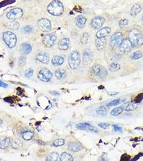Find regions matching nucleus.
<instances>
[{"label":"nucleus","mask_w":143,"mask_h":161,"mask_svg":"<svg viewBox=\"0 0 143 161\" xmlns=\"http://www.w3.org/2000/svg\"><path fill=\"white\" fill-rule=\"evenodd\" d=\"M129 40L133 47L141 46L143 44V35L137 28L132 29L128 35Z\"/></svg>","instance_id":"1"},{"label":"nucleus","mask_w":143,"mask_h":161,"mask_svg":"<svg viewBox=\"0 0 143 161\" xmlns=\"http://www.w3.org/2000/svg\"><path fill=\"white\" fill-rule=\"evenodd\" d=\"M47 12L52 15L58 16L63 12V4L60 1H53L47 7Z\"/></svg>","instance_id":"2"},{"label":"nucleus","mask_w":143,"mask_h":161,"mask_svg":"<svg viewBox=\"0 0 143 161\" xmlns=\"http://www.w3.org/2000/svg\"><path fill=\"white\" fill-rule=\"evenodd\" d=\"M68 64L72 69H76L80 65L81 62V55L78 51H73L71 53L68 58Z\"/></svg>","instance_id":"3"},{"label":"nucleus","mask_w":143,"mask_h":161,"mask_svg":"<svg viewBox=\"0 0 143 161\" xmlns=\"http://www.w3.org/2000/svg\"><path fill=\"white\" fill-rule=\"evenodd\" d=\"M3 39L7 45L10 48L14 47L16 44V36L10 31H6L3 34Z\"/></svg>","instance_id":"4"},{"label":"nucleus","mask_w":143,"mask_h":161,"mask_svg":"<svg viewBox=\"0 0 143 161\" xmlns=\"http://www.w3.org/2000/svg\"><path fill=\"white\" fill-rule=\"evenodd\" d=\"M53 76L52 73L47 68L41 69L38 74V78L44 82H49Z\"/></svg>","instance_id":"5"},{"label":"nucleus","mask_w":143,"mask_h":161,"mask_svg":"<svg viewBox=\"0 0 143 161\" xmlns=\"http://www.w3.org/2000/svg\"><path fill=\"white\" fill-rule=\"evenodd\" d=\"M92 72L99 77H105L108 75L107 70L102 66L98 64H95L92 68Z\"/></svg>","instance_id":"6"},{"label":"nucleus","mask_w":143,"mask_h":161,"mask_svg":"<svg viewBox=\"0 0 143 161\" xmlns=\"http://www.w3.org/2000/svg\"><path fill=\"white\" fill-rule=\"evenodd\" d=\"M23 15V11L19 8H15L7 13V17L9 19L14 20L20 18Z\"/></svg>","instance_id":"7"},{"label":"nucleus","mask_w":143,"mask_h":161,"mask_svg":"<svg viewBox=\"0 0 143 161\" xmlns=\"http://www.w3.org/2000/svg\"><path fill=\"white\" fill-rule=\"evenodd\" d=\"M57 40L56 36L54 34H47L44 37L43 39V43L46 47L50 48L56 44Z\"/></svg>","instance_id":"8"},{"label":"nucleus","mask_w":143,"mask_h":161,"mask_svg":"<svg viewBox=\"0 0 143 161\" xmlns=\"http://www.w3.org/2000/svg\"><path fill=\"white\" fill-rule=\"evenodd\" d=\"M123 40V35L120 32H118L113 35L110 39V45L113 47H119Z\"/></svg>","instance_id":"9"},{"label":"nucleus","mask_w":143,"mask_h":161,"mask_svg":"<svg viewBox=\"0 0 143 161\" xmlns=\"http://www.w3.org/2000/svg\"><path fill=\"white\" fill-rule=\"evenodd\" d=\"M38 26L39 29L43 32H49L51 30L50 21L46 18L40 19L38 21Z\"/></svg>","instance_id":"10"},{"label":"nucleus","mask_w":143,"mask_h":161,"mask_svg":"<svg viewBox=\"0 0 143 161\" xmlns=\"http://www.w3.org/2000/svg\"><path fill=\"white\" fill-rule=\"evenodd\" d=\"M93 59V53L89 49H86L82 53V60L85 65H88Z\"/></svg>","instance_id":"11"},{"label":"nucleus","mask_w":143,"mask_h":161,"mask_svg":"<svg viewBox=\"0 0 143 161\" xmlns=\"http://www.w3.org/2000/svg\"><path fill=\"white\" fill-rule=\"evenodd\" d=\"M105 22V19L101 16H97L93 18L91 21V26L94 29H100Z\"/></svg>","instance_id":"12"},{"label":"nucleus","mask_w":143,"mask_h":161,"mask_svg":"<svg viewBox=\"0 0 143 161\" xmlns=\"http://www.w3.org/2000/svg\"><path fill=\"white\" fill-rule=\"evenodd\" d=\"M133 46L128 39L123 40L119 46V48L121 52H129L131 51Z\"/></svg>","instance_id":"13"},{"label":"nucleus","mask_w":143,"mask_h":161,"mask_svg":"<svg viewBox=\"0 0 143 161\" xmlns=\"http://www.w3.org/2000/svg\"><path fill=\"white\" fill-rule=\"evenodd\" d=\"M37 60L44 64H47L50 61L49 54L45 52H40L37 56Z\"/></svg>","instance_id":"14"},{"label":"nucleus","mask_w":143,"mask_h":161,"mask_svg":"<svg viewBox=\"0 0 143 161\" xmlns=\"http://www.w3.org/2000/svg\"><path fill=\"white\" fill-rule=\"evenodd\" d=\"M111 32V29L110 27H105L101 29L98 30L96 34V36L97 38H105L109 35Z\"/></svg>","instance_id":"15"},{"label":"nucleus","mask_w":143,"mask_h":161,"mask_svg":"<svg viewBox=\"0 0 143 161\" xmlns=\"http://www.w3.org/2000/svg\"><path fill=\"white\" fill-rule=\"evenodd\" d=\"M70 44V40L68 38H62L59 41L58 43L59 48L61 50L66 51L69 48Z\"/></svg>","instance_id":"16"},{"label":"nucleus","mask_w":143,"mask_h":161,"mask_svg":"<svg viewBox=\"0 0 143 161\" xmlns=\"http://www.w3.org/2000/svg\"><path fill=\"white\" fill-rule=\"evenodd\" d=\"M86 21V18L81 15L77 16L75 19V23L76 25L80 28H83L84 27Z\"/></svg>","instance_id":"17"},{"label":"nucleus","mask_w":143,"mask_h":161,"mask_svg":"<svg viewBox=\"0 0 143 161\" xmlns=\"http://www.w3.org/2000/svg\"><path fill=\"white\" fill-rule=\"evenodd\" d=\"M122 108L123 110L126 111H134L135 110L137 107V105L135 102H126L124 104H123L122 106Z\"/></svg>","instance_id":"18"},{"label":"nucleus","mask_w":143,"mask_h":161,"mask_svg":"<svg viewBox=\"0 0 143 161\" xmlns=\"http://www.w3.org/2000/svg\"><path fill=\"white\" fill-rule=\"evenodd\" d=\"M105 42H106V39L105 38H97L95 42V45L98 51L102 50L105 47Z\"/></svg>","instance_id":"19"},{"label":"nucleus","mask_w":143,"mask_h":161,"mask_svg":"<svg viewBox=\"0 0 143 161\" xmlns=\"http://www.w3.org/2000/svg\"><path fill=\"white\" fill-rule=\"evenodd\" d=\"M20 49L23 54L27 55L31 52L32 47L30 44H28V43H23L20 46Z\"/></svg>","instance_id":"20"},{"label":"nucleus","mask_w":143,"mask_h":161,"mask_svg":"<svg viewBox=\"0 0 143 161\" xmlns=\"http://www.w3.org/2000/svg\"><path fill=\"white\" fill-rule=\"evenodd\" d=\"M68 149L73 152H79L82 149V146L78 143L76 142H70L68 145Z\"/></svg>","instance_id":"21"},{"label":"nucleus","mask_w":143,"mask_h":161,"mask_svg":"<svg viewBox=\"0 0 143 161\" xmlns=\"http://www.w3.org/2000/svg\"><path fill=\"white\" fill-rule=\"evenodd\" d=\"M142 10V7L139 4H135L132 7L130 10V14L131 16L136 17L138 14L140 13Z\"/></svg>","instance_id":"22"},{"label":"nucleus","mask_w":143,"mask_h":161,"mask_svg":"<svg viewBox=\"0 0 143 161\" xmlns=\"http://www.w3.org/2000/svg\"><path fill=\"white\" fill-rule=\"evenodd\" d=\"M64 58L61 56H54L52 60V63L54 66H60L63 63Z\"/></svg>","instance_id":"23"},{"label":"nucleus","mask_w":143,"mask_h":161,"mask_svg":"<svg viewBox=\"0 0 143 161\" xmlns=\"http://www.w3.org/2000/svg\"><path fill=\"white\" fill-rule=\"evenodd\" d=\"M10 140L8 137H2L0 138V148L6 149L9 147Z\"/></svg>","instance_id":"24"},{"label":"nucleus","mask_w":143,"mask_h":161,"mask_svg":"<svg viewBox=\"0 0 143 161\" xmlns=\"http://www.w3.org/2000/svg\"><path fill=\"white\" fill-rule=\"evenodd\" d=\"M6 26L7 27L10 29H12V30H17L19 27V23L18 22H17V21H15V20H12V21H9V22L7 23L6 24Z\"/></svg>","instance_id":"25"},{"label":"nucleus","mask_w":143,"mask_h":161,"mask_svg":"<svg viewBox=\"0 0 143 161\" xmlns=\"http://www.w3.org/2000/svg\"><path fill=\"white\" fill-rule=\"evenodd\" d=\"M23 146V142L18 138H14L12 142V147L14 149H19Z\"/></svg>","instance_id":"26"},{"label":"nucleus","mask_w":143,"mask_h":161,"mask_svg":"<svg viewBox=\"0 0 143 161\" xmlns=\"http://www.w3.org/2000/svg\"><path fill=\"white\" fill-rule=\"evenodd\" d=\"M60 161H73V157L72 156L67 153V152H63L62 153L60 157Z\"/></svg>","instance_id":"27"},{"label":"nucleus","mask_w":143,"mask_h":161,"mask_svg":"<svg viewBox=\"0 0 143 161\" xmlns=\"http://www.w3.org/2000/svg\"><path fill=\"white\" fill-rule=\"evenodd\" d=\"M55 75H56V77L58 80H61L64 79L66 76V72L65 70L64 69H58L56 71L55 73Z\"/></svg>","instance_id":"28"},{"label":"nucleus","mask_w":143,"mask_h":161,"mask_svg":"<svg viewBox=\"0 0 143 161\" xmlns=\"http://www.w3.org/2000/svg\"><path fill=\"white\" fill-rule=\"evenodd\" d=\"M143 56V52L140 51H136L133 53L130 56V58L133 60H137L140 59Z\"/></svg>","instance_id":"29"},{"label":"nucleus","mask_w":143,"mask_h":161,"mask_svg":"<svg viewBox=\"0 0 143 161\" xmlns=\"http://www.w3.org/2000/svg\"><path fill=\"white\" fill-rule=\"evenodd\" d=\"M58 156L57 152H53L47 157L46 161H58Z\"/></svg>","instance_id":"30"},{"label":"nucleus","mask_w":143,"mask_h":161,"mask_svg":"<svg viewBox=\"0 0 143 161\" xmlns=\"http://www.w3.org/2000/svg\"><path fill=\"white\" fill-rule=\"evenodd\" d=\"M120 68V66L118 63H112L109 66V70L112 72H115L118 71Z\"/></svg>","instance_id":"31"},{"label":"nucleus","mask_w":143,"mask_h":161,"mask_svg":"<svg viewBox=\"0 0 143 161\" xmlns=\"http://www.w3.org/2000/svg\"><path fill=\"white\" fill-rule=\"evenodd\" d=\"M96 113L101 116H105L108 113V110L104 106H101L97 109Z\"/></svg>","instance_id":"32"},{"label":"nucleus","mask_w":143,"mask_h":161,"mask_svg":"<svg viewBox=\"0 0 143 161\" xmlns=\"http://www.w3.org/2000/svg\"><path fill=\"white\" fill-rule=\"evenodd\" d=\"M125 101V99H122V98H118L115 99L113 101H111L109 103L107 104V105L108 106H116L117 105L120 103H122Z\"/></svg>","instance_id":"33"},{"label":"nucleus","mask_w":143,"mask_h":161,"mask_svg":"<svg viewBox=\"0 0 143 161\" xmlns=\"http://www.w3.org/2000/svg\"><path fill=\"white\" fill-rule=\"evenodd\" d=\"M90 126H91L90 124L87 123H80L77 124L76 125V127L80 130H86L88 128V127Z\"/></svg>","instance_id":"34"},{"label":"nucleus","mask_w":143,"mask_h":161,"mask_svg":"<svg viewBox=\"0 0 143 161\" xmlns=\"http://www.w3.org/2000/svg\"><path fill=\"white\" fill-rule=\"evenodd\" d=\"M123 111V109L122 108V106H120V107H116V108H115L114 109H113L110 113L112 115H114V116H117L118 115H119L121 113H122Z\"/></svg>","instance_id":"35"},{"label":"nucleus","mask_w":143,"mask_h":161,"mask_svg":"<svg viewBox=\"0 0 143 161\" xmlns=\"http://www.w3.org/2000/svg\"><path fill=\"white\" fill-rule=\"evenodd\" d=\"M33 137H34V133L31 131H27L23 134V138L27 141L30 140L33 138Z\"/></svg>","instance_id":"36"},{"label":"nucleus","mask_w":143,"mask_h":161,"mask_svg":"<svg viewBox=\"0 0 143 161\" xmlns=\"http://www.w3.org/2000/svg\"><path fill=\"white\" fill-rule=\"evenodd\" d=\"M90 35L88 32H84L82 35V37L81 38V42L83 44H86L87 43L88 40Z\"/></svg>","instance_id":"37"},{"label":"nucleus","mask_w":143,"mask_h":161,"mask_svg":"<svg viewBox=\"0 0 143 161\" xmlns=\"http://www.w3.org/2000/svg\"><path fill=\"white\" fill-rule=\"evenodd\" d=\"M129 23V21L127 19H121L119 22V26L121 29L125 28Z\"/></svg>","instance_id":"38"},{"label":"nucleus","mask_w":143,"mask_h":161,"mask_svg":"<svg viewBox=\"0 0 143 161\" xmlns=\"http://www.w3.org/2000/svg\"><path fill=\"white\" fill-rule=\"evenodd\" d=\"M65 144V141L62 138H59L56 140V141H54L53 142V145L56 147H59Z\"/></svg>","instance_id":"39"},{"label":"nucleus","mask_w":143,"mask_h":161,"mask_svg":"<svg viewBox=\"0 0 143 161\" xmlns=\"http://www.w3.org/2000/svg\"><path fill=\"white\" fill-rule=\"evenodd\" d=\"M27 61V58L26 57L24 56H22L19 59V64L20 66H24Z\"/></svg>","instance_id":"40"},{"label":"nucleus","mask_w":143,"mask_h":161,"mask_svg":"<svg viewBox=\"0 0 143 161\" xmlns=\"http://www.w3.org/2000/svg\"><path fill=\"white\" fill-rule=\"evenodd\" d=\"M23 31L25 34H30L32 31V27L31 26L28 25L23 27Z\"/></svg>","instance_id":"41"},{"label":"nucleus","mask_w":143,"mask_h":161,"mask_svg":"<svg viewBox=\"0 0 143 161\" xmlns=\"http://www.w3.org/2000/svg\"><path fill=\"white\" fill-rule=\"evenodd\" d=\"M143 99V93H141L140 94H139L135 99V103H140Z\"/></svg>","instance_id":"42"},{"label":"nucleus","mask_w":143,"mask_h":161,"mask_svg":"<svg viewBox=\"0 0 143 161\" xmlns=\"http://www.w3.org/2000/svg\"><path fill=\"white\" fill-rule=\"evenodd\" d=\"M34 70H33L32 69H29L27 70L26 73H25L26 77H27L28 78L31 77L33 75V74H34Z\"/></svg>","instance_id":"43"},{"label":"nucleus","mask_w":143,"mask_h":161,"mask_svg":"<svg viewBox=\"0 0 143 161\" xmlns=\"http://www.w3.org/2000/svg\"><path fill=\"white\" fill-rule=\"evenodd\" d=\"M98 126L100 127L101 128H103V129H107L109 128V124H107V123H100L98 124Z\"/></svg>","instance_id":"44"},{"label":"nucleus","mask_w":143,"mask_h":161,"mask_svg":"<svg viewBox=\"0 0 143 161\" xmlns=\"http://www.w3.org/2000/svg\"><path fill=\"white\" fill-rule=\"evenodd\" d=\"M114 130L116 132H122V128L120 127L118 125H114Z\"/></svg>","instance_id":"45"},{"label":"nucleus","mask_w":143,"mask_h":161,"mask_svg":"<svg viewBox=\"0 0 143 161\" xmlns=\"http://www.w3.org/2000/svg\"><path fill=\"white\" fill-rule=\"evenodd\" d=\"M88 130H89V131H91V132H94V133H97L98 132L97 128H96L95 127L91 126V125L88 127Z\"/></svg>","instance_id":"46"},{"label":"nucleus","mask_w":143,"mask_h":161,"mask_svg":"<svg viewBox=\"0 0 143 161\" xmlns=\"http://www.w3.org/2000/svg\"><path fill=\"white\" fill-rule=\"evenodd\" d=\"M8 84L4 83L2 82L1 80H0V87H3V88H7L8 87Z\"/></svg>","instance_id":"47"},{"label":"nucleus","mask_w":143,"mask_h":161,"mask_svg":"<svg viewBox=\"0 0 143 161\" xmlns=\"http://www.w3.org/2000/svg\"><path fill=\"white\" fill-rule=\"evenodd\" d=\"M139 155H137V156H136V157H135V158H134V159H133L131 160V161H136V160H137V159H138L139 158Z\"/></svg>","instance_id":"48"},{"label":"nucleus","mask_w":143,"mask_h":161,"mask_svg":"<svg viewBox=\"0 0 143 161\" xmlns=\"http://www.w3.org/2000/svg\"><path fill=\"white\" fill-rule=\"evenodd\" d=\"M108 93L109 95H110V96H114V95H116L118 94V93L115 92H108Z\"/></svg>","instance_id":"49"},{"label":"nucleus","mask_w":143,"mask_h":161,"mask_svg":"<svg viewBox=\"0 0 143 161\" xmlns=\"http://www.w3.org/2000/svg\"><path fill=\"white\" fill-rule=\"evenodd\" d=\"M2 123H3V121H2V120L0 119V126H1V125L2 124Z\"/></svg>","instance_id":"50"},{"label":"nucleus","mask_w":143,"mask_h":161,"mask_svg":"<svg viewBox=\"0 0 143 161\" xmlns=\"http://www.w3.org/2000/svg\"><path fill=\"white\" fill-rule=\"evenodd\" d=\"M142 21H143V15H142Z\"/></svg>","instance_id":"51"},{"label":"nucleus","mask_w":143,"mask_h":161,"mask_svg":"<svg viewBox=\"0 0 143 161\" xmlns=\"http://www.w3.org/2000/svg\"><path fill=\"white\" fill-rule=\"evenodd\" d=\"M142 131H143V130H142Z\"/></svg>","instance_id":"52"},{"label":"nucleus","mask_w":143,"mask_h":161,"mask_svg":"<svg viewBox=\"0 0 143 161\" xmlns=\"http://www.w3.org/2000/svg\"><path fill=\"white\" fill-rule=\"evenodd\" d=\"M142 156H143V155H142Z\"/></svg>","instance_id":"53"}]
</instances>
